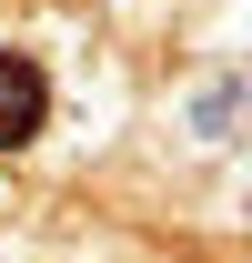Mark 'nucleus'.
<instances>
[{
	"label": "nucleus",
	"mask_w": 252,
	"mask_h": 263,
	"mask_svg": "<svg viewBox=\"0 0 252 263\" xmlns=\"http://www.w3.org/2000/svg\"><path fill=\"white\" fill-rule=\"evenodd\" d=\"M40 122H51V81H40V61H31V51H0V152H20Z\"/></svg>",
	"instance_id": "1"
}]
</instances>
